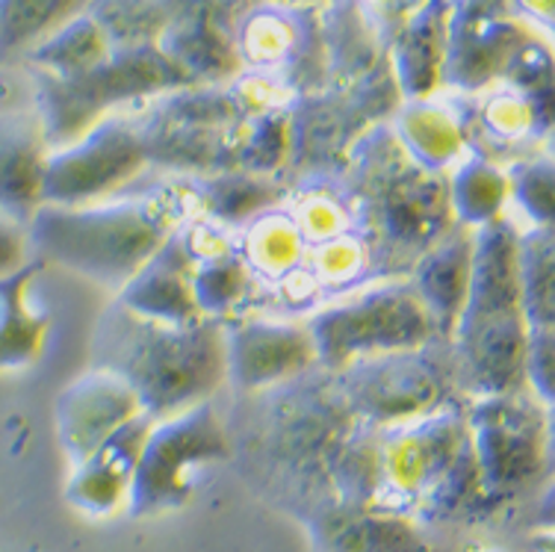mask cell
<instances>
[{
    "label": "cell",
    "mask_w": 555,
    "mask_h": 552,
    "mask_svg": "<svg viewBox=\"0 0 555 552\" xmlns=\"http://www.w3.org/2000/svg\"><path fill=\"white\" fill-rule=\"evenodd\" d=\"M190 204L157 195L151 202L125 204H39L30 222V243L42 257L77 269L104 284H128L142 266L166 245Z\"/></svg>",
    "instance_id": "obj_1"
},
{
    "label": "cell",
    "mask_w": 555,
    "mask_h": 552,
    "mask_svg": "<svg viewBox=\"0 0 555 552\" xmlns=\"http://www.w3.org/2000/svg\"><path fill=\"white\" fill-rule=\"evenodd\" d=\"M526 313L517 243L505 224H488L473 252L467 301L459 313L461 351L485 390L505 394L526 358Z\"/></svg>",
    "instance_id": "obj_2"
},
{
    "label": "cell",
    "mask_w": 555,
    "mask_h": 552,
    "mask_svg": "<svg viewBox=\"0 0 555 552\" xmlns=\"http://www.w3.org/2000/svg\"><path fill=\"white\" fill-rule=\"evenodd\" d=\"M121 322L125 325L113 331V341L133 349L121 355L116 372L128 378L151 414L175 416L190 399L207 394L228 367L224 343L204 325H169L133 313Z\"/></svg>",
    "instance_id": "obj_3"
},
{
    "label": "cell",
    "mask_w": 555,
    "mask_h": 552,
    "mask_svg": "<svg viewBox=\"0 0 555 552\" xmlns=\"http://www.w3.org/2000/svg\"><path fill=\"white\" fill-rule=\"evenodd\" d=\"M428 329L431 317L416 290H375L320 313L308 331L322 361L340 367L366 351L414 349L426 341Z\"/></svg>",
    "instance_id": "obj_4"
},
{
    "label": "cell",
    "mask_w": 555,
    "mask_h": 552,
    "mask_svg": "<svg viewBox=\"0 0 555 552\" xmlns=\"http://www.w3.org/2000/svg\"><path fill=\"white\" fill-rule=\"evenodd\" d=\"M222 440V428L210 408L169 416L160 428H151L145 435L130 500L139 509H160L183 500L195 470L224 452Z\"/></svg>",
    "instance_id": "obj_5"
},
{
    "label": "cell",
    "mask_w": 555,
    "mask_h": 552,
    "mask_svg": "<svg viewBox=\"0 0 555 552\" xmlns=\"http://www.w3.org/2000/svg\"><path fill=\"white\" fill-rule=\"evenodd\" d=\"M44 145L39 92L18 75H0V216L27 224L39 210Z\"/></svg>",
    "instance_id": "obj_6"
},
{
    "label": "cell",
    "mask_w": 555,
    "mask_h": 552,
    "mask_svg": "<svg viewBox=\"0 0 555 552\" xmlns=\"http://www.w3.org/2000/svg\"><path fill=\"white\" fill-rule=\"evenodd\" d=\"M145 163V149L130 130L104 125L72 149L51 154L42 175V204L80 207L128 183Z\"/></svg>",
    "instance_id": "obj_7"
},
{
    "label": "cell",
    "mask_w": 555,
    "mask_h": 552,
    "mask_svg": "<svg viewBox=\"0 0 555 552\" xmlns=\"http://www.w3.org/2000/svg\"><path fill=\"white\" fill-rule=\"evenodd\" d=\"M137 390L116 370H95L77 378L56 405L60 440L77 464L92 458L107 440L139 416Z\"/></svg>",
    "instance_id": "obj_8"
},
{
    "label": "cell",
    "mask_w": 555,
    "mask_h": 552,
    "mask_svg": "<svg viewBox=\"0 0 555 552\" xmlns=\"http://www.w3.org/2000/svg\"><path fill=\"white\" fill-rule=\"evenodd\" d=\"M317 358L310 331L281 322L251 319L224 343V363L231 367L236 382L246 387L278 382L289 372L305 370Z\"/></svg>",
    "instance_id": "obj_9"
},
{
    "label": "cell",
    "mask_w": 555,
    "mask_h": 552,
    "mask_svg": "<svg viewBox=\"0 0 555 552\" xmlns=\"http://www.w3.org/2000/svg\"><path fill=\"white\" fill-rule=\"evenodd\" d=\"M145 435H149V428L133 420L113 440L98 449L95 455L86 458L68 488L72 502H77L83 511L107 514L118 502L128 500Z\"/></svg>",
    "instance_id": "obj_10"
},
{
    "label": "cell",
    "mask_w": 555,
    "mask_h": 552,
    "mask_svg": "<svg viewBox=\"0 0 555 552\" xmlns=\"http://www.w3.org/2000/svg\"><path fill=\"white\" fill-rule=\"evenodd\" d=\"M42 264H24L0 278V372L30 367L44 349L51 319L33 298V281Z\"/></svg>",
    "instance_id": "obj_11"
},
{
    "label": "cell",
    "mask_w": 555,
    "mask_h": 552,
    "mask_svg": "<svg viewBox=\"0 0 555 552\" xmlns=\"http://www.w3.org/2000/svg\"><path fill=\"white\" fill-rule=\"evenodd\" d=\"M473 252H476V245H473L470 234L459 231L423 260L414 290L428 313L449 319V322L459 319L461 308L467 301V290H470Z\"/></svg>",
    "instance_id": "obj_12"
},
{
    "label": "cell",
    "mask_w": 555,
    "mask_h": 552,
    "mask_svg": "<svg viewBox=\"0 0 555 552\" xmlns=\"http://www.w3.org/2000/svg\"><path fill=\"white\" fill-rule=\"evenodd\" d=\"M485 432H481V464L491 478H520L538 461V432L526 420V411L514 405L493 402Z\"/></svg>",
    "instance_id": "obj_13"
},
{
    "label": "cell",
    "mask_w": 555,
    "mask_h": 552,
    "mask_svg": "<svg viewBox=\"0 0 555 552\" xmlns=\"http://www.w3.org/2000/svg\"><path fill=\"white\" fill-rule=\"evenodd\" d=\"M382 370L373 382L361 384L363 405L375 411V414L387 416H411L423 411L431 399H435V382L428 378L423 367L414 363H387V367H375Z\"/></svg>",
    "instance_id": "obj_14"
},
{
    "label": "cell",
    "mask_w": 555,
    "mask_h": 552,
    "mask_svg": "<svg viewBox=\"0 0 555 552\" xmlns=\"http://www.w3.org/2000/svg\"><path fill=\"white\" fill-rule=\"evenodd\" d=\"M512 198V183L488 159H467L452 183V207L461 222L470 228H488L500 216L505 202Z\"/></svg>",
    "instance_id": "obj_15"
},
{
    "label": "cell",
    "mask_w": 555,
    "mask_h": 552,
    "mask_svg": "<svg viewBox=\"0 0 555 552\" xmlns=\"http://www.w3.org/2000/svg\"><path fill=\"white\" fill-rule=\"evenodd\" d=\"M520 269V296L529 310L534 331H550L553 325V234L550 228L534 231L517 245Z\"/></svg>",
    "instance_id": "obj_16"
},
{
    "label": "cell",
    "mask_w": 555,
    "mask_h": 552,
    "mask_svg": "<svg viewBox=\"0 0 555 552\" xmlns=\"http://www.w3.org/2000/svg\"><path fill=\"white\" fill-rule=\"evenodd\" d=\"M399 128L414 159L426 166H447L449 159L459 157L464 149V133L455 125V118L443 113L440 106H411L399 121Z\"/></svg>",
    "instance_id": "obj_17"
},
{
    "label": "cell",
    "mask_w": 555,
    "mask_h": 552,
    "mask_svg": "<svg viewBox=\"0 0 555 552\" xmlns=\"http://www.w3.org/2000/svg\"><path fill=\"white\" fill-rule=\"evenodd\" d=\"M80 0H0V51L39 42L51 30H63Z\"/></svg>",
    "instance_id": "obj_18"
},
{
    "label": "cell",
    "mask_w": 555,
    "mask_h": 552,
    "mask_svg": "<svg viewBox=\"0 0 555 552\" xmlns=\"http://www.w3.org/2000/svg\"><path fill=\"white\" fill-rule=\"evenodd\" d=\"M435 10V7H431ZM420 12L414 27L399 48V65L411 92H426L443 68V30L438 24V12Z\"/></svg>",
    "instance_id": "obj_19"
},
{
    "label": "cell",
    "mask_w": 555,
    "mask_h": 552,
    "mask_svg": "<svg viewBox=\"0 0 555 552\" xmlns=\"http://www.w3.org/2000/svg\"><path fill=\"white\" fill-rule=\"evenodd\" d=\"M248 260L263 275H287L289 269L299 266L301 257V234L296 222L284 216H267L255 222L246 240Z\"/></svg>",
    "instance_id": "obj_20"
},
{
    "label": "cell",
    "mask_w": 555,
    "mask_h": 552,
    "mask_svg": "<svg viewBox=\"0 0 555 552\" xmlns=\"http://www.w3.org/2000/svg\"><path fill=\"white\" fill-rule=\"evenodd\" d=\"M246 287V269L234 260H216L193 278V296L202 313H222L243 298Z\"/></svg>",
    "instance_id": "obj_21"
},
{
    "label": "cell",
    "mask_w": 555,
    "mask_h": 552,
    "mask_svg": "<svg viewBox=\"0 0 555 552\" xmlns=\"http://www.w3.org/2000/svg\"><path fill=\"white\" fill-rule=\"evenodd\" d=\"M293 42H296V30L278 12H257L255 18H248L246 30H243L246 56L257 65L278 63L293 48Z\"/></svg>",
    "instance_id": "obj_22"
},
{
    "label": "cell",
    "mask_w": 555,
    "mask_h": 552,
    "mask_svg": "<svg viewBox=\"0 0 555 552\" xmlns=\"http://www.w3.org/2000/svg\"><path fill=\"white\" fill-rule=\"evenodd\" d=\"M346 224H349V213L340 202H334L328 195H310L299 204V213H296L299 234L310 236L317 243H328V240L343 236Z\"/></svg>",
    "instance_id": "obj_23"
},
{
    "label": "cell",
    "mask_w": 555,
    "mask_h": 552,
    "mask_svg": "<svg viewBox=\"0 0 555 552\" xmlns=\"http://www.w3.org/2000/svg\"><path fill=\"white\" fill-rule=\"evenodd\" d=\"M485 125L493 137L520 139L534 128V110L517 92H500L485 104Z\"/></svg>",
    "instance_id": "obj_24"
},
{
    "label": "cell",
    "mask_w": 555,
    "mask_h": 552,
    "mask_svg": "<svg viewBox=\"0 0 555 552\" xmlns=\"http://www.w3.org/2000/svg\"><path fill=\"white\" fill-rule=\"evenodd\" d=\"M363 269V245L352 236H337L322 243L317 255V281H346Z\"/></svg>",
    "instance_id": "obj_25"
},
{
    "label": "cell",
    "mask_w": 555,
    "mask_h": 552,
    "mask_svg": "<svg viewBox=\"0 0 555 552\" xmlns=\"http://www.w3.org/2000/svg\"><path fill=\"white\" fill-rule=\"evenodd\" d=\"M24 224H18L10 216H0V278L12 275L15 269H22L24 252H27V236L22 231Z\"/></svg>",
    "instance_id": "obj_26"
},
{
    "label": "cell",
    "mask_w": 555,
    "mask_h": 552,
    "mask_svg": "<svg viewBox=\"0 0 555 552\" xmlns=\"http://www.w3.org/2000/svg\"><path fill=\"white\" fill-rule=\"evenodd\" d=\"M532 18H541L544 24L553 22V0H517Z\"/></svg>",
    "instance_id": "obj_27"
},
{
    "label": "cell",
    "mask_w": 555,
    "mask_h": 552,
    "mask_svg": "<svg viewBox=\"0 0 555 552\" xmlns=\"http://www.w3.org/2000/svg\"><path fill=\"white\" fill-rule=\"evenodd\" d=\"M373 7H378L382 12H393V10H402L408 0H370Z\"/></svg>",
    "instance_id": "obj_28"
}]
</instances>
